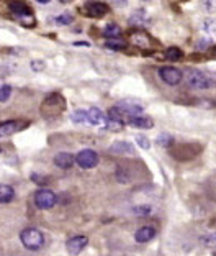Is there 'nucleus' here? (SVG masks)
<instances>
[{
    "mask_svg": "<svg viewBox=\"0 0 216 256\" xmlns=\"http://www.w3.org/2000/svg\"><path fill=\"white\" fill-rule=\"evenodd\" d=\"M185 82L190 89L195 90H205V89H212L215 86V78L210 76L205 71H198V69H192L187 74H184Z\"/></svg>",
    "mask_w": 216,
    "mask_h": 256,
    "instance_id": "f257e3e1",
    "label": "nucleus"
},
{
    "mask_svg": "<svg viewBox=\"0 0 216 256\" xmlns=\"http://www.w3.org/2000/svg\"><path fill=\"white\" fill-rule=\"evenodd\" d=\"M64 107H66V102L61 97V94H49L44 98L43 106H41V114L46 118H56L64 112Z\"/></svg>",
    "mask_w": 216,
    "mask_h": 256,
    "instance_id": "f03ea898",
    "label": "nucleus"
},
{
    "mask_svg": "<svg viewBox=\"0 0 216 256\" xmlns=\"http://www.w3.org/2000/svg\"><path fill=\"white\" fill-rule=\"evenodd\" d=\"M20 240L30 252H39L44 245V235L38 228H25L20 234Z\"/></svg>",
    "mask_w": 216,
    "mask_h": 256,
    "instance_id": "7ed1b4c3",
    "label": "nucleus"
},
{
    "mask_svg": "<svg viewBox=\"0 0 216 256\" xmlns=\"http://www.w3.org/2000/svg\"><path fill=\"white\" fill-rule=\"evenodd\" d=\"M10 12L11 15L18 20L23 26H34V16L31 14V10L21 2H10Z\"/></svg>",
    "mask_w": 216,
    "mask_h": 256,
    "instance_id": "20e7f679",
    "label": "nucleus"
},
{
    "mask_svg": "<svg viewBox=\"0 0 216 256\" xmlns=\"http://www.w3.org/2000/svg\"><path fill=\"white\" fill-rule=\"evenodd\" d=\"M57 197L52 190L49 189H39L34 194V206H36L39 210H49L56 206Z\"/></svg>",
    "mask_w": 216,
    "mask_h": 256,
    "instance_id": "39448f33",
    "label": "nucleus"
},
{
    "mask_svg": "<svg viewBox=\"0 0 216 256\" xmlns=\"http://www.w3.org/2000/svg\"><path fill=\"white\" fill-rule=\"evenodd\" d=\"M116 107H118V110L123 114V117L126 120L131 117H138V115H141L144 112V107L138 100H133V98H123V100L116 104Z\"/></svg>",
    "mask_w": 216,
    "mask_h": 256,
    "instance_id": "423d86ee",
    "label": "nucleus"
},
{
    "mask_svg": "<svg viewBox=\"0 0 216 256\" xmlns=\"http://www.w3.org/2000/svg\"><path fill=\"white\" fill-rule=\"evenodd\" d=\"M98 161H100V156L93 150H82L75 156V162H77L82 170H92V168H95L98 164Z\"/></svg>",
    "mask_w": 216,
    "mask_h": 256,
    "instance_id": "0eeeda50",
    "label": "nucleus"
},
{
    "mask_svg": "<svg viewBox=\"0 0 216 256\" xmlns=\"http://www.w3.org/2000/svg\"><path fill=\"white\" fill-rule=\"evenodd\" d=\"M159 78L162 79V82H166L167 86H179L184 80V72L177 68L166 66L159 69Z\"/></svg>",
    "mask_w": 216,
    "mask_h": 256,
    "instance_id": "6e6552de",
    "label": "nucleus"
},
{
    "mask_svg": "<svg viewBox=\"0 0 216 256\" xmlns=\"http://www.w3.org/2000/svg\"><path fill=\"white\" fill-rule=\"evenodd\" d=\"M82 14L90 18H102L108 14V5L103 2H89L82 8Z\"/></svg>",
    "mask_w": 216,
    "mask_h": 256,
    "instance_id": "1a4fd4ad",
    "label": "nucleus"
},
{
    "mask_svg": "<svg viewBox=\"0 0 216 256\" xmlns=\"http://www.w3.org/2000/svg\"><path fill=\"white\" fill-rule=\"evenodd\" d=\"M87 243H89V240H87V236L84 235H77V236H72L71 240H67L66 243V248L67 252L71 254H79L82 250L87 246Z\"/></svg>",
    "mask_w": 216,
    "mask_h": 256,
    "instance_id": "9d476101",
    "label": "nucleus"
},
{
    "mask_svg": "<svg viewBox=\"0 0 216 256\" xmlns=\"http://www.w3.org/2000/svg\"><path fill=\"white\" fill-rule=\"evenodd\" d=\"M157 235V230L156 226L153 225H146V226H141L136 234H134V240H136L138 243H148L151 240H154Z\"/></svg>",
    "mask_w": 216,
    "mask_h": 256,
    "instance_id": "9b49d317",
    "label": "nucleus"
},
{
    "mask_svg": "<svg viewBox=\"0 0 216 256\" xmlns=\"http://www.w3.org/2000/svg\"><path fill=\"white\" fill-rule=\"evenodd\" d=\"M23 128H25V124H20V122H15V120L3 122V124L0 125V136H10L18 130H23Z\"/></svg>",
    "mask_w": 216,
    "mask_h": 256,
    "instance_id": "f8f14e48",
    "label": "nucleus"
},
{
    "mask_svg": "<svg viewBox=\"0 0 216 256\" xmlns=\"http://www.w3.org/2000/svg\"><path fill=\"white\" fill-rule=\"evenodd\" d=\"M110 153L113 154H134V146L130 142H115L110 146Z\"/></svg>",
    "mask_w": 216,
    "mask_h": 256,
    "instance_id": "ddd939ff",
    "label": "nucleus"
},
{
    "mask_svg": "<svg viewBox=\"0 0 216 256\" xmlns=\"http://www.w3.org/2000/svg\"><path fill=\"white\" fill-rule=\"evenodd\" d=\"M75 162V156H72L71 153H59L54 156V164L61 170H69L72 168Z\"/></svg>",
    "mask_w": 216,
    "mask_h": 256,
    "instance_id": "4468645a",
    "label": "nucleus"
},
{
    "mask_svg": "<svg viewBox=\"0 0 216 256\" xmlns=\"http://www.w3.org/2000/svg\"><path fill=\"white\" fill-rule=\"evenodd\" d=\"M128 125L134 126V128H143V130H149V128L154 126V122L149 117H143V115H138V117H131L128 118Z\"/></svg>",
    "mask_w": 216,
    "mask_h": 256,
    "instance_id": "2eb2a0df",
    "label": "nucleus"
},
{
    "mask_svg": "<svg viewBox=\"0 0 216 256\" xmlns=\"http://www.w3.org/2000/svg\"><path fill=\"white\" fill-rule=\"evenodd\" d=\"M87 120H89V125H100V124H103L105 117H103L100 108L92 107L87 110Z\"/></svg>",
    "mask_w": 216,
    "mask_h": 256,
    "instance_id": "dca6fc26",
    "label": "nucleus"
},
{
    "mask_svg": "<svg viewBox=\"0 0 216 256\" xmlns=\"http://www.w3.org/2000/svg\"><path fill=\"white\" fill-rule=\"evenodd\" d=\"M15 197V190L8 184H0V204H10Z\"/></svg>",
    "mask_w": 216,
    "mask_h": 256,
    "instance_id": "f3484780",
    "label": "nucleus"
},
{
    "mask_svg": "<svg viewBox=\"0 0 216 256\" xmlns=\"http://www.w3.org/2000/svg\"><path fill=\"white\" fill-rule=\"evenodd\" d=\"M131 42L134 46H139V48H148L149 46V36L143 32H136L131 34Z\"/></svg>",
    "mask_w": 216,
    "mask_h": 256,
    "instance_id": "a211bd4d",
    "label": "nucleus"
},
{
    "mask_svg": "<svg viewBox=\"0 0 216 256\" xmlns=\"http://www.w3.org/2000/svg\"><path fill=\"white\" fill-rule=\"evenodd\" d=\"M105 46H107L108 50L121 51V50L126 48V42H125V40H121L120 36L118 38H107V42H105Z\"/></svg>",
    "mask_w": 216,
    "mask_h": 256,
    "instance_id": "6ab92c4d",
    "label": "nucleus"
},
{
    "mask_svg": "<svg viewBox=\"0 0 216 256\" xmlns=\"http://www.w3.org/2000/svg\"><path fill=\"white\" fill-rule=\"evenodd\" d=\"M120 34H121V28L116 25V23H108L103 30V36H107V38H118Z\"/></svg>",
    "mask_w": 216,
    "mask_h": 256,
    "instance_id": "aec40b11",
    "label": "nucleus"
},
{
    "mask_svg": "<svg viewBox=\"0 0 216 256\" xmlns=\"http://www.w3.org/2000/svg\"><path fill=\"white\" fill-rule=\"evenodd\" d=\"M202 28L208 36L216 38V18H207L205 22H203Z\"/></svg>",
    "mask_w": 216,
    "mask_h": 256,
    "instance_id": "412c9836",
    "label": "nucleus"
},
{
    "mask_svg": "<svg viewBox=\"0 0 216 256\" xmlns=\"http://www.w3.org/2000/svg\"><path fill=\"white\" fill-rule=\"evenodd\" d=\"M107 120L118 122V124H125V117H123V114H121L120 110H118V107H113V108H110V110H108Z\"/></svg>",
    "mask_w": 216,
    "mask_h": 256,
    "instance_id": "4be33fe9",
    "label": "nucleus"
},
{
    "mask_svg": "<svg viewBox=\"0 0 216 256\" xmlns=\"http://www.w3.org/2000/svg\"><path fill=\"white\" fill-rule=\"evenodd\" d=\"M164 56H166L167 61H180V60H182L184 53L179 48H169V50H166Z\"/></svg>",
    "mask_w": 216,
    "mask_h": 256,
    "instance_id": "5701e85b",
    "label": "nucleus"
},
{
    "mask_svg": "<svg viewBox=\"0 0 216 256\" xmlns=\"http://www.w3.org/2000/svg\"><path fill=\"white\" fill-rule=\"evenodd\" d=\"M71 120L74 124H89V120H87V110H75L71 115Z\"/></svg>",
    "mask_w": 216,
    "mask_h": 256,
    "instance_id": "b1692460",
    "label": "nucleus"
},
{
    "mask_svg": "<svg viewBox=\"0 0 216 256\" xmlns=\"http://www.w3.org/2000/svg\"><path fill=\"white\" fill-rule=\"evenodd\" d=\"M157 143L161 144V146H164V148H171L172 144H174V140L171 135H167V133H164V135H161L159 138H157Z\"/></svg>",
    "mask_w": 216,
    "mask_h": 256,
    "instance_id": "393cba45",
    "label": "nucleus"
},
{
    "mask_svg": "<svg viewBox=\"0 0 216 256\" xmlns=\"http://www.w3.org/2000/svg\"><path fill=\"white\" fill-rule=\"evenodd\" d=\"M202 245L203 246H208V248H215L216 246V234L213 235H207V236H202Z\"/></svg>",
    "mask_w": 216,
    "mask_h": 256,
    "instance_id": "a878e982",
    "label": "nucleus"
},
{
    "mask_svg": "<svg viewBox=\"0 0 216 256\" xmlns=\"http://www.w3.org/2000/svg\"><path fill=\"white\" fill-rule=\"evenodd\" d=\"M11 96V87L10 86H0V102H7Z\"/></svg>",
    "mask_w": 216,
    "mask_h": 256,
    "instance_id": "bb28decb",
    "label": "nucleus"
},
{
    "mask_svg": "<svg viewBox=\"0 0 216 256\" xmlns=\"http://www.w3.org/2000/svg\"><path fill=\"white\" fill-rule=\"evenodd\" d=\"M144 15H146V14H144V12H141V10L136 12V14H133L131 23H136V25H141V23H146V22H148V18H146Z\"/></svg>",
    "mask_w": 216,
    "mask_h": 256,
    "instance_id": "cd10ccee",
    "label": "nucleus"
},
{
    "mask_svg": "<svg viewBox=\"0 0 216 256\" xmlns=\"http://www.w3.org/2000/svg\"><path fill=\"white\" fill-rule=\"evenodd\" d=\"M54 22H56V23H59V25H69V23H72V15L62 14V15H59V16H56Z\"/></svg>",
    "mask_w": 216,
    "mask_h": 256,
    "instance_id": "c85d7f7f",
    "label": "nucleus"
},
{
    "mask_svg": "<svg viewBox=\"0 0 216 256\" xmlns=\"http://www.w3.org/2000/svg\"><path fill=\"white\" fill-rule=\"evenodd\" d=\"M136 143H138V146L143 148V150H149L151 148V142L146 136H143V135L136 136Z\"/></svg>",
    "mask_w": 216,
    "mask_h": 256,
    "instance_id": "c756f323",
    "label": "nucleus"
},
{
    "mask_svg": "<svg viewBox=\"0 0 216 256\" xmlns=\"http://www.w3.org/2000/svg\"><path fill=\"white\" fill-rule=\"evenodd\" d=\"M36 2H38V4H43V5H44V4H49L51 0H36Z\"/></svg>",
    "mask_w": 216,
    "mask_h": 256,
    "instance_id": "7c9ffc66",
    "label": "nucleus"
},
{
    "mask_svg": "<svg viewBox=\"0 0 216 256\" xmlns=\"http://www.w3.org/2000/svg\"><path fill=\"white\" fill-rule=\"evenodd\" d=\"M62 4H69V2H72V0H61Z\"/></svg>",
    "mask_w": 216,
    "mask_h": 256,
    "instance_id": "2f4dec72",
    "label": "nucleus"
},
{
    "mask_svg": "<svg viewBox=\"0 0 216 256\" xmlns=\"http://www.w3.org/2000/svg\"><path fill=\"white\" fill-rule=\"evenodd\" d=\"M213 54L216 56V46H215V48H213Z\"/></svg>",
    "mask_w": 216,
    "mask_h": 256,
    "instance_id": "473e14b6",
    "label": "nucleus"
},
{
    "mask_svg": "<svg viewBox=\"0 0 216 256\" xmlns=\"http://www.w3.org/2000/svg\"><path fill=\"white\" fill-rule=\"evenodd\" d=\"M144 2H148V0H144Z\"/></svg>",
    "mask_w": 216,
    "mask_h": 256,
    "instance_id": "72a5a7b5",
    "label": "nucleus"
}]
</instances>
